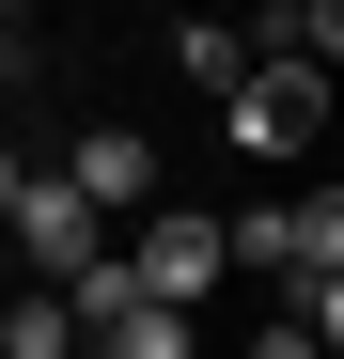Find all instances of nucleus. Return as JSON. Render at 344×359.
Listing matches in <instances>:
<instances>
[{
    "label": "nucleus",
    "mask_w": 344,
    "mask_h": 359,
    "mask_svg": "<svg viewBox=\"0 0 344 359\" xmlns=\"http://www.w3.org/2000/svg\"><path fill=\"white\" fill-rule=\"evenodd\" d=\"M219 266H266V281H344V203H251V219H219Z\"/></svg>",
    "instance_id": "obj_1"
},
{
    "label": "nucleus",
    "mask_w": 344,
    "mask_h": 359,
    "mask_svg": "<svg viewBox=\"0 0 344 359\" xmlns=\"http://www.w3.org/2000/svg\"><path fill=\"white\" fill-rule=\"evenodd\" d=\"M0 250H16L32 281H79V266L110 250V219H94V203L63 188V172H16V219H0Z\"/></svg>",
    "instance_id": "obj_2"
},
{
    "label": "nucleus",
    "mask_w": 344,
    "mask_h": 359,
    "mask_svg": "<svg viewBox=\"0 0 344 359\" xmlns=\"http://www.w3.org/2000/svg\"><path fill=\"white\" fill-rule=\"evenodd\" d=\"M219 126H235V156H298V141L329 126V79H313V63H251L235 94H219Z\"/></svg>",
    "instance_id": "obj_3"
},
{
    "label": "nucleus",
    "mask_w": 344,
    "mask_h": 359,
    "mask_svg": "<svg viewBox=\"0 0 344 359\" xmlns=\"http://www.w3.org/2000/svg\"><path fill=\"white\" fill-rule=\"evenodd\" d=\"M126 281L157 297V313H204V281H219V219L157 203V219H141V250H126Z\"/></svg>",
    "instance_id": "obj_4"
},
{
    "label": "nucleus",
    "mask_w": 344,
    "mask_h": 359,
    "mask_svg": "<svg viewBox=\"0 0 344 359\" xmlns=\"http://www.w3.org/2000/svg\"><path fill=\"white\" fill-rule=\"evenodd\" d=\"M47 172H63V188H79L94 219H110V203H157V141H141V126H79Z\"/></svg>",
    "instance_id": "obj_5"
},
{
    "label": "nucleus",
    "mask_w": 344,
    "mask_h": 359,
    "mask_svg": "<svg viewBox=\"0 0 344 359\" xmlns=\"http://www.w3.org/2000/svg\"><path fill=\"white\" fill-rule=\"evenodd\" d=\"M235 47H251V63H313V79H329V47H344V0H266Z\"/></svg>",
    "instance_id": "obj_6"
},
{
    "label": "nucleus",
    "mask_w": 344,
    "mask_h": 359,
    "mask_svg": "<svg viewBox=\"0 0 344 359\" xmlns=\"http://www.w3.org/2000/svg\"><path fill=\"white\" fill-rule=\"evenodd\" d=\"M0 359H79V328H63V297H47V281L0 297Z\"/></svg>",
    "instance_id": "obj_7"
},
{
    "label": "nucleus",
    "mask_w": 344,
    "mask_h": 359,
    "mask_svg": "<svg viewBox=\"0 0 344 359\" xmlns=\"http://www.w3.org/2000/svg\"><path fill=\"white\" fill-rule=\"evenodd\" d=\"M172 79H219V94H235V79H251V47L219 32V16H172Z\"/></svg>",
    "instance_id": "obj_8"
},
{
    "label": "nucleus",
    "mask_w": 344,
    "mask_h": 359,
    "mask_svg": "<svg viewBox=\"0 0 344 359\" xmlns=\"http://www.w3.org/2000/svg\"><path fill=\"white\" fill-rule=\"evenodd\" d=\"M94 359H188V313H157V297H141V313L94 328Z\"/></svg>",
    "instance_id": "obj_9"
},
{
    "label": "nucleus",
    "mask_w": 344,
    "mask_h": 359,
    "mask_svg": "<svg viewBox=\"0 0 344 359\" xmlns=\"http://www.w3.org/2000/svg\"><path fill=\"white\" fill-rule=\"evenodd\" d=\"M251 359H329V328H298V313H282V328H251Z\"/></svg>",
    "instance_id": "obj_10"
},
{
    "label": "nucleus",
    "mask_w": 344,
    "mask_h": 359,
    "mask_svg": "<svg viewBox=\"0 0 344 359\" xmlns=\"http://www.w3.org/2000/svg\"><path fill=\"white\" fill-rule=\"evenodd\" d=\"M16 172H32V156H16V141H0V219H16Z\"/></svg>",
    "instance_id": "obj_11"
},
{
    "label": "nucleus",
    "mask_w": 344,
    "mask_h": 359,
    "mask_svg": "<svg viewBox=\"0 0 344 359\" xmlns=\"http://www.w3.org/2000/svg\"><path fill=\"white\" fill-rule=\"evenodd\" d=\"M0 32H32V0H0Z\"/></svg>",
    "instance_id": "obj_12"
}]
</instances>
